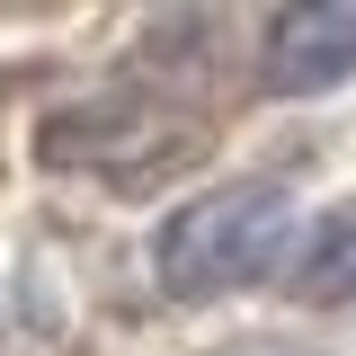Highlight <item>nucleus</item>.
I'll use <instances>...</instances> for the list:
<instances>
[{"instance_id": "obj_3", "label": "nucleus", "mask_w": 356, "mask_h": 356, "mask_svg": "<svg viewBox=\"0 0 356 356\" xmlns=\"http://www.w3.org/2000/svg\"><path fill=\"white\" fill-rule=\"evenodd\" d=\"M294 294H303V303H356V196L321 214L303 267H294Z\"/></svg>"}, {"instance_id": "obj_2", "label": "nucleus", "mask_w": 356, "mask_h": 356, "mask_svg": "<svg viewBox=\"0 0 356 356\" xmlns=\"http://www.w3.org/2000/svg\"><path fill=\"white\" fill-rule=\"evenodd\" d=\"M267 89L276 98H321L356 72V0H294L267 18Z\"/></svg>"}, {"instance_id": "obj_1", "label": "nucleus", "mask_w": 356, "mask_h": 356, "mask_svg": "<svg viewBox=\"0 0 356 356\" xmlns=\"http://www.w3.org/2000/svg\"><path fill=\"white\" fill-rule=\"evenodd\" d=\"M285 241H294V196L276 178H222V187L187 196L161 222L152 267H161V285H170L178 303H205V294L259 285L267 267L285 259Z\"/></svg>"}]
</instances>
